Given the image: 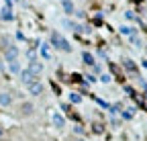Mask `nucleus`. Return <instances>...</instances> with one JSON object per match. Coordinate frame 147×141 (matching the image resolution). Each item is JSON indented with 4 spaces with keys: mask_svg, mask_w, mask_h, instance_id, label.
Masks as SVG:
<instances>
[{
    "mask_svg": "<svg viewBox=\"0 0 147 141\" xmlns=\"http://www.w3.org/2000/svg\"><path fill=\"white\" fill-rule=\"evenodd\" d=\"M27 88H29V92H31L33 96H39V94H43V84H41L39 80H35V82H33V84H29Z\"/></svg>",
    "mask_w": 147,
    "mask_h": 141,
    "instance_id": "nucleus-7",
    "label": "nucleus"
},
{
    "mask_svg": "<svg viewBox=\"0 0 147 141\" xmlns=\"http://www.w3.org/2000/svg\"><path fill=\"white\" fill-rule=\"evenodd\" d=\"M110 80H113V78H110L108 74H102V76H100V82H102V84H108Z\"/></svg>",
    "mask_w": 147,
    "mask_h": 141,
    "instance_id": "nucleus-16",
    "label": "nucleus"
},
{
    "mask_svg": "<svg viewBox=\"0 0 147 141\" xmlns=\"http://www.w3.org/2000/svg\"><path fill=\"white\" fill-rule=\"evenodd\" d=\"M63 27H67L69 31H80V29H82L78 23H74V21H69V19H65V21H63Z\"/></svg>",
    "mask_w": 147,
    "mask_h": 141,
    "instance_id": "nucleus-12",
    "label": "nucleus"
},
{
    "mask_svg": "<svg viewBox=\"0 0 147 141\" xmlns=\"http://www.w3.org/2000/svg\"><path fill=\"white\" fill-rule=\"evenodd\" d=\"M121 33H125V35H131V33H133V29H131V27H121Z\"/></svg>",
    "mask_w": 147,
    "mask_h": 141,
    "instance_id": "nucleus-17",
    "label": "nucleus"
},
{
    "mask_svg": "<svg viewBox=\"0 0 147 141\" xmlns=\"http://www.w3.org/2000/svg\"><path fill=\"white\" fill-rule=\"evenodd\" d=\"M143 65H145V67H147V59H143Z\"/></svg>",
    "mask_w": 147,
    "mask_h": 141,
    "instance_id": "nucleus-20",
    "label": "nucleus"
},
{
    "mask_svg": "<svg viewBox=\"0 0 147 141\" xmlns=\"http://www.w3.org/2000/svg\"><path fill=\"white\" fill-rule=\"evenodd\" d=\"M63 10H65L67 14H71V12H74V4H71V0H63Z\"/></svg>",
    "mask_w": 147,
    "mask_h": 141,
    "instance_id": "nucleus-13",
    "label": "nucleus"
},
{
    "mask_svg": "<svg viewBox=\"0 0 147 141\" xmlns=\"http://www.w3.org/2000/svg\"><path fill=\"white\" fill-rule=\"evenodd\" d=\"M51 43H53L55 49L63 51V53H71V45H69V41H67L65 37H61L59 33H51Z\"/></svg>",
    "mask_w": 147,
    "mask_h": 141,
    "instance_id": "nucleus-1",
    "label": "nucleus"
},
{
    "mask_svg": "<svg viewBox=\"0 0 147 141\" xmlns=\"http://www.w3.org/2000/svg\"><path fill=\"white\" fill-rule=\"evenodd\" d=\"M10 104H12V94L0 92V107H10Z\"/></svg>",
    "mask_w": 147,
    "mask_h": 141,
    "instance_id": "nucleus-9",
    "label": "nucleus"
},
{
    "mask_svg": "<svg viewBox=\"0 0 147 141\" xmlns=\"http://www.w3.org/2000/svg\"><path fill=\"white\" fill-rule=\"evenodd\" d=\"M27 69H29V72L37 78V76H39V74L43 72V63H41L39 59H33V61H29V67H27Z\"/></svg>",
    "mask_w": 147,
    "mask_h": 141,
    "instance_id": "nucleus-3",
    "label": "nucleus"
},
{
    "mask_svg": "<svg viewBox=\"0 0 147 141\" xmlns=\"http://www.w3.org/2000/svg\"><path fill=\"white\" fill-rule=\"evenodd\" d=\"M18 113H21L23 117H31V115L35 113L33 102H21V107H18Z\"/></svg>",
    "mask_w": 147,
    "mask_h": 141,
    "instance_id": "nucleus-5",
    "label": "nucleus"
},
{
    "mask_svg": "<svg viewBox=\"0 0 147 141\" xmlns=\"http://www.w3.org/2000/svg\"><path fill=\"white\" fill-rule=\"evenodd\" d=\"M76 141H86V139H76Z\"/></svg>",
    "mask_w": 147,
    "mask_h": 141,
    "instance_id": "nucleus-21",
    "label": "nucleus"
},
{
    "mask_svg": "<svg viewBox=\"0 0 147 141\" xmlns=\"http://www.w3.org/2000/svg\"><path fill=\"white\" fill-rule=\"evenodd\" d=\"M18 78H21V82L25 84V86H29V84H33L37 78L29 72V69H21V72H18Z\"/></svg>",
    "mask_w": 147,
    "mask_h": 141,
    "instance_id": "nucleus-4",
    "label": "nucleus"
},
{
    "mask_svg": "<svg viewBox=\"0 0 147 141\" xmlns=\"http://www.w3.org/2000/svg\"><path fill=\"white\" fill-rule=\"evenodd\" d=\"M4 135V129H2V125H0V137H2Z\"/></svg>",
    "mask_w": 147,
    "mask_h": 141,
    "instance_id": "nucleus-18",
    "label": "nucleus"
},
{
    "mask_svg": "<svg viewBox=\"0 0 147 141\" xmlns=\"http://www.w3.org/2000/svg\"><path fill=\"white\" fill-rule=\"evenodd\" d=\"M18 53H21V51H18L16 45H6V47H4V59H6L8 63L16 61V59H18Z\"/></svg>",
    "mask_w": 147,
    "mask_h": 141,
    "instance_id": "nucleus-2",
    "label": "nucleus"
},
{
    "mask_svg": "<svg viewBox=\"0 0 147 141\" xmlns=\"http://www.w3.org/2000/svg\"><path fill=\"white\" fill-rule=\"evenodd\" d=\"M6 2H8V6H10V4H12V2H14V0H6Z\"/></svg>",
    "mask_w": 147,
    "mask_h": 141,
    "instance_id": "nucleus-19",
    "label": "nucleus"
},
{
    "mask_svg": "<svg viewBox=\"0 0 147 141\" xmlns=\"http://www.w3.org/2000/svg\"><path fill=\"white\" fill-rule=\"evenodd\" d=\"M69 102H71V104H80V102H82V96L71 92V94H69Z\"/></svg>",
    "mask_w": 147,
    "mask_h": 141,
    "instance_id": "nucleus-14",
    "label": "nucleus"
},
{
    "mask_svg": "<svg viewBox=\"0 0 147 141\" xmlns=\"http://www.w3.org/2000/svg\"><path fill=\"white\" fill-rule=\"evenodd\" d=\"M8 65H10V72H14V74L21 72V65H18V61H12V63H8Z\"/></svg>",
    "mask_w": 147,
    "mask_h": 141,
    "instance_id": "nucleus-15",
    "label": "nucleus"
},
{
    "mask_svg": "<svg viewBox=\"0 0 147 141\" xmlns=\"http://www.w3.org/2000/svg\"><path fill=\"white\" fill-rule=\"evenodd\" d=\"M82 59H84V63H86V65H96L94 55H92V53H88V51H84V53H82Z\"/></svg>",
    "mask_w": 147,
    "mask_h": 141,
    "instance_id": "nucleus-10",
    "label": "nucleus"
},
{
    "mask_svg": "<svg viewBox=\"0 0 147 141\" xmlns=\"http://www.w3.org/2000/svg\"><path fill=\"white\" fill-rule=\"evenodd\" d=\"M12 19H14V12H12V8L6 4L2 10H0V21H4V23H10Z\"/></svg>",
    "mask_w": 147,
    "mask_h": 141,
    "instance_id": "nucleus-6",
    "label": "nucleus"
},
{
    "mask_svg": "<svg viewBox=\"0 0 147 141\" xmlns=\"http://www.w3.org/2000/svg\"><path fill=\"white\" fill-rule=\"evenodd\" d=\"M51 121H53V125L57 127V129H63V127H65V119H63V115H59V113H53Z\"/></svg>",
    "mask_w": 147,
    "mask_h": 141,
    "instance_id": "nucleus-8",
    "label": "nucleus"
},
{
    "mask_svg": "<svg viewBox=\"0 0 147 141\" xmlns=\"http://www.w3.org/2000/svg\"><path fill=\"white\" fill-rule=\"evenodd\" d=\"M123 65H125L127 72H137V63H135L133 59H125V61H123Z\"/></svg>",
    "mask_w": 147,
    "mask_h": 141,
    "instance_id": "nucleus-11",
    "label": "nucleus"
}]
</instances>
